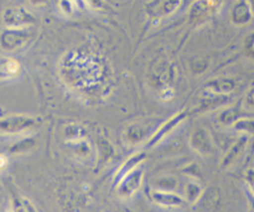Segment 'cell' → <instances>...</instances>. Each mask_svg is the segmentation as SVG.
<instances>
[{
	"instance_id": "cell-8",
	"label": "cell",
	"mask_w": 254,
	"mask_h": 212,
	"mask_svg": "<svg viewBox=\"0 0 254 212\" xmlns=\"http://www.w3.org/2000/svg\"><path fill=\"white\" fill-rule=\"evenodd\" d=\"M0 212H5V211H2V210H0Z\"/></svg>"
},
{
	"instance_id": "cell-7",
	"label": "cell",
	"mask_w": 254,
	"mask_h": 212,
	"mask_svg": "<svg viewBox=\"0 0 254 212\" xmlns=\"http://www.w3.org/2000/svg\"><path fill=\"white\" fill-rule=\"evenodd\" d=\"M7 165V158L4 155V154H0V171L2 169H5V166Z\"/></svg>"
},
{
	"instance_id": "cell-5",
	"label": "cell",
	"mask_w": 254,
	"mask_h": 212,
	"mask_svg": "<svg viewBox=\"0 0 254 212\" xmlns=\"http://www.w3.org/2000/svg\"><path fill=\"white\" fill-rule=\"evenodd\" d=\"M20 71V66L12 59H0V78H11Z\"/></svg>"
},
{
	"instance_id": "cell-4",
	"label": "cell",
	"mask_w": 254,
	"mask_h": 212,
	"mask_svg": "<svg viewBox=\"0 0 254 212\" xmlns=\"http://www.w3.org/2000/svg\"><path fill=\"white\" fill-rule=\"evenodd\" d=\"M10 204H11L12 212H37L34 205L27 199L22 198L15 191L10 193Z\"/></svg>"
},
{
	"instance_id": "cell-1",
	"label": "cell",
	"mask_w": 254,
	"mask_h": 212,
	"mask_svg": "<svg viewBox=\"0 0 254 212\" xmlns=\"http://www.w3.org/2000/svg\"><path fill=\"white\" fill-rule=\"evenodd\" d=\"M40 121L30 116H7L0 118V136H15L36 128Z\"/></svg>"
},
{
	"instance_id": "cell-6",
	"label": "cell",
	"mask_w": 254,
	"mask_h": 212,
	"mask_svg": "<svg viewBox=\"0 0 254 212\" xmlns=\"http://www.w3.org/2000/svg\"><path fill=\"white\" fill-rule=\"evenodd\" d=\"M201 193V189L198 188L197 184L192 183V184H189L188 188H186V196H188L189 200L193 201L198 198Z\"/></svg>"
},
{
	"instance_id": "cell-2",
	"label": "cell",
	"mask_w": 254,
	"mask_h": 212,
	"mask_svg": "<svg viewBox=\"0 0 254 212\" xmlns=\"http://www.w3.org/2000/svg\"><path fill=\"white\" fill-rule=\"evenodd\" d=\"M141 180H143V171L141 170H133L129 171L128 174L119 180L118 185V194L122 198H130L141 185Z\"/></svg>"
},
{
	"instance_id": "cell-3",
	"label": "cell",
	"mask_w": 254,
	"mask_h": 212,
	"mask_svg": "<svg viewBox=\"0 0 254 212\" xmlns=\"http://www.w3.org/2000/svg\"><path fill=\"white\" fill-rule=\"evenodd\" d=\"M153 198L155 203H158L159 205L163 206H171V208H176V206L183 205L184 200L176 194L170 193V191H164V190H158L153 193Z\"/></svg>"
}]
</instances>
